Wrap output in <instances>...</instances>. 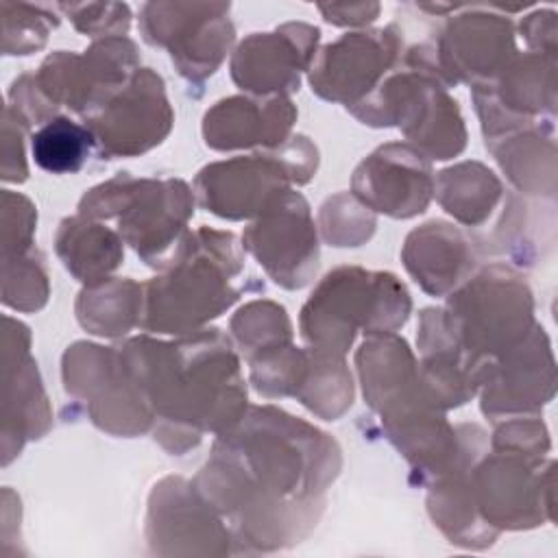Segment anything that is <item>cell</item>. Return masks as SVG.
I'll return each mask as SVG.
<instances>
[{"label": "cell", "mask_w": 558, "mask_h": 558, "mask_svg": "<svg viewBox=\"0 0 558 558\" xmlns=\"http://www.w3.org/2000/svg\"><path fill=\"white\" fill-rule=\"evenodd\" d=\"M340 471L338 445L272 405L251 408L214 442L196 490L255 549L299 543Z\"/></svg>", "instance_id": "obj_1"}, {"label": "cell", "mask_w": 558, "mask_h": 558, "mask_svg": "<svg viewBox=\"0 0 558 558\" xmlns=\"http://www.w3.org/2000/svg\"><path fill=\"white\" fill-rule=\"evenodd\" d=\"M124 366L150 405L159 427L155 438L181 453L205 432L225 434L246 408V386L231 342L218 329L185 333L174 342L140 336L120 347Z\"/></svg>", "instance_id": "obj_2"}, {"label": "cell", "mask_w": 558, "mask_h": 558, "mask_svg": "<svg viewBox=\"0 0 558 558\" xmlns=\"http://www.w3.org/2000/svg\"><path fill=\"white\" fill-rule=\"evenodd\" d=\"M161 270L163 275L144 286L140 327L150 333L201 331L244 292V286L235 281L244 270V257L231 231L209 227L187 231Z\"/></svg>", "instance_id": "obj_3"}, {"label": "cell", "mask_w": 558, "mask_h": 558, "mask_svg": "<svg viewBox=\"0 0 558 558\" xmlns=\"http://www.w3.org/2000/svg\"><path fill=\"white\" fill-rule=\"evenodd\" d=\"M410 314V294L390 272L342 266L329 272L301 312L305 342L325 355L342 357L355 331H397Z\"/></svg>", "instance_id": "obj_4"}, {"label": "cell", "mask_w": 558, "mask_h": 558, "mask_svg": "<svg viewBox=\"0 0 558 558\" xmlns=\"http://www.w3.org/2000/svg\"><path fill=\"white\" fill-rule=\"evenodd\" d=\"M92 220L116 218L120 238L155 268H163L194 216V198L181 179H133L126 172L92 187L78 203Z\"/></svg>", "instance_id": "obj_5"}, {"label": "cell", "mask_w": 558, "mask_h": 558, "mask_svg": "<svg viewBox=\"0 0 558 558\" xmlns=\"http://www.w3.org/2000/svg\"><path fill=\"white\" fill-rule=\"evenodd\" d=\"M442 318L451 338L477 371V379L490 362L523 342L536 327L532 292L506 266H490L458 286L449 294Z\"/></svg>", "instance_id": "obj_6"}, {"label": "cell", "mask_w": 558, "mask_h": 558, "mask_svg": "<svg viewBox=\"0 0 558 558\" xmlns=\"http://www.w3.org/2000/svg\"><path fill=\"white\" fill-rule=\"evenodd\" d=\"M316 163V146L294 135L277 148L205 166L194 179V190L198 203L220 218H255L292 183H307Z\"/></svg>", "instance_id": "obj_7"}, {"label": "cell", "mask_w": 558, "mask_h": 558, "mask_svg": "<svg viewBox=\"0 0 558 558\" xmlns=\"http://www.w3.org/2000/svg\"><path fill=\"white\" fill-rule=\"evenodd\" d=\"M174 122L163 78L140 68L122 87L83 116L107 157H133L161 144Z\"/></svg>", "instance_id": "obj_8"}, {"label": "cell", "mask_w": 558, "mask_h": 558, "mask_svg": "<svg viewBox=\"0 0 558 558\" xmlns=\"http://www.w3.org/2000/svg\"><path fill=\"white\" fill-rule=\"evenodd\" d=\"M229 4H144L140 26L153 46H166L179 72L203 81L216 72L229 52L235 28Z\"/></svg>", "instance_id": "obj_9"}, {"label": "cell", "mask_w": 558, "mask_h": 558, "mask_svg": "<svg viewBox=\"0 0 558 558\" xmlns=\"http://www.w3.org/2000/svg\"><path fill=\"white\" fill-rule=\"evenodd\" d=\"M242 246L268 277L288 290L303 288L318 268V238L307 201L288 190L242 233Z\"/></svg>", "instance_id": "obj_10"}, {"label": "cell", "mask_w": 558, "mask_h": 558, "mask_svg": "<svg viewBox=\"0 0 558 558\" xmlns=\"http://www.w3.org/2000/svg\"><path fill=\"white\" fill-rule=\"evenodd\" d=\"M466 484L477 517L495 534L501 527H532L543 519L545 488L538 456L495 447L490 458L471 462Z\"/></svg>", "instance_id": "obj_11"}, {"label": "cell", "mask_w": 558, "mask_h": 558, "mask_svg": "<svg viewBox=\"0 0 558 558\" xmlns=\"http://www.w3.org/2000/svg\"><path fill=\"white\" fill-rule=\"evenodd\" d=\"M401 33L395 24L381 31L349 33L327 44L310 65V85L325 100L357 107L401 61Z\"/></svg>", "instance_id": "obj_12"}, {"label": "cell", "mask_w": 558, "mask_h": 558, "mask_svg": "<svg viewBox=\"0 0 558 558\" xmlns=\"http://www.w3.org/2000/svg\"><path fill=\"white\" fill-rule=\"evenodd\" d=\"M351 187L366 209L412 218L423 214L432 201L434 172L418 148L392 142L379 146L355 168Z\"/></svg>", "instance_id": "obj_13"}, {"label": "cell", "mask_w": 558, "mask_h": 558, "mask_svg": "<svg viewBox=\"0 0 558 558\" xmlns=\"http://www.w3.org/2000/svg\"><path fill=\"white\" fill-rule=\"evenodd\" d=\"M320 31L310 24H283L275 33H253L233 59L231 78L257 96H286L299 89V76L316 57Z\"/></svg>", "instance_id": "obj_14"}, {"label": "cell", "mask_w": 558, "mask_h": 558, "mask_svg": "<svg viewBox=\"0 0 558 558\" xmlns=\"http://www.w3.org/2000/svg\"><path fill=\"white\" fill-rule=\"evenodd\" d=\"M512 24L495 13H464L447 22L436 59L451 85L458 81L484 85L495 81L517 57Z\"/></svg>", "instance_id": "obj_15"}, {"label": "cell", "mask_w": 558, "mask_h": 558, "mask_svg": "<svg viewBox=\"0 0 558 558\" xmlns=\"http://www.w3.org/2000/svg\"><path fill=\"white\" fill-rule=\"evenodd\" d=\"M296 109L286 96L248 98L231 96L218 100L203 118L207 146L216 150H235L262 146L264 150L290 140Z\"/></svg>", "instance_id": "obj_16"}, {"label": "cell", "mask_w": 558, "mask_h": 558, "mask_svg": "<svg viewBox=\"0 0 558 558\" xmlns=\"http://www.w3.org/2000/svg\"><path fill=\"white\" fill-rule=\"evenodd\" d=\"M403 264L427 294L445 296L469 279L477 266V255L473 240L460 229L432 220L408 235Z\"/></svg>", "instance_id": "obj_17"}, {"label": "cell", "mask_w": 558, "mask_h": 558, "mask_svg": "<svg viewBox=\"0 0 558 558\" xmlns=\"http://www.w3.org/2000/svg\"><path fill=\"white\" fill-rule=\"evenodd\" d=\"M54 248L70 275L87 286L107 279L124 257L122 238L109 227L81 214L61 220L54 235Z\"/></svg>", "instance_id": "obj_18"}, {"label": "cell", "mask_w": 558, "mask_h": 558, "mask_svg": "<svg viewBox=\"0 0 558 558\" xmlns=\"http://www.w3.org/2000/svg\"><path fill=\"white\" fill-rule=\"evenodd\" d=\"M434 192L447 214L464 227H480L495 211L501 198V183L480 161H464L438 172Z\"/></svg>", "instance_id": "obj_19"}, {"label": "cell", "mask_w": 558, "mask_h": 558, "mask_svg": "<svg viewBox=\"0 0 558 558\" xmlns=\"http://www.w3.org/2000/svg\"><path fill=\"white\" fill-rule=\"evenodd\" d=\"M142 288L131 279H102L76 301L78 323L98 336H124L142 320Z\"/></svg>", "instance_id": "obj_20"}, {"label": "cell", "mask_w": 558, "mask_h": 558, "mask_svg": "<svg viewBox=\"0 0 558 558\" xmlns=\"http://www.w3.org/2000/svg\"><path fill=\"white\" fill-rule=\"evenodd\" d=\"M94 146L96 140L92 131L68 116L50 118L31 135V157L50 174L78 172L89 159Z\"/></svg>", "instance_id": "obj_21"}, {"label": "cell", "mask_w": 558, "mask_h": 558, "mask_svg": "<svg viewBox=\"0 0 558 558\" xmlns=\"http://www.w3.org/2000/svg\"><path fill=\"white\" fill-rule=\"evenodd\" d=\"M231 327L246 357L290 342L292 338V327L286 316V310L268 301H255L242 307L233 318Z\"/></svg>", "instance_id": "obj_22"}, {"label": "cell", "mask_w": 558, "mask_h": 558, "mask_svg": "<svg viewBox=\"0 0 558 558\" xmlns=\"http://www.w3.org/2000/svg\"><path fill=\"white\" fill-rule=\"evenodd\" d=\"M15 266L2 264L4 270V288H2V301L9 307L33 312L39 310L48 299V281H46V268L44 257L37 251H26L22 255H15Z\"/></svg>", "instance_id": "obj_23"}, {"label": "cell", "mask_w": 558, "mask_h": 558, "mask_svg": "<svg viewBox=\"0 0 558 558\" xmlns=\"http://www.w3.org/2000/svg\"><path fill=\"white\" fill-rule=\"evenodd\" d=\"M17 11V26L15 28H4V44H11L13 37H17V44L7 52V54H28L46 44L48 31L59 24L54 15H50L41 7H24V15H20V4H13Z\"/></svg>", "instance_id": "obj_24"}, {"label": "cell", "mask_w": 558, "mask_h": 558, "mask_svg": "<svg viewBox=\"0 0 558 558\" xmlns=\"http://www.w3.org/2000/svg\"><path fill=\"white\" fill-rule=\"evenodd\" d=\"M325 13L329 24H364L373 22L379 7L377 4H333V7H318Z\"/></svg>", "instance_id": "obj_25"}]
</instances>
